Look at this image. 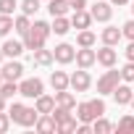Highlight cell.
Returning a JSON list of instances; mask_svg holds the SVG:
<instances>
[{"label": "cell", "mask_w": 134, "mask_h": 134, "mask_svg": "<svg viewBox=\"0 0 134 134\" xmlns=\"http://www.w3.org/2000/svg\"><path fill=\"white\" fill-rule=\"evenodd\" d=\"M90 105H92V113H95L97 118H100V116L105 113V103H103L100 97H97V100H90Z\"/></svg>", "instance_id": "35"}, {"label": "cell", "mask_w": 134, "mask_h": 134, "mask_svg": "<svg viewBox=\"0 0 134 134\" xmlns=\"http://www.w3.org/2000/svg\"><path fill=\"white\" fill-rule=\"evenodd\" d=\"M116 60H118V53L113 50V45H105V47L97 50V63H100V66H105V69H113Z\"/></svg>", "instance_id": "7"}, {"label": "cell", "mask_w": 134, "mask_h": 134, "mask_svg": "<svg viewBox=\"0 0 134 134\" xmlns=\"http://www.w3.org/2000/svg\"><path fill=\"white\" fill-rule=\"evenodd\" d=\"M69 116H71V108H63V105H55V108H53V118H55V124H58V121H66Z\"/></svg>", "instance_id": "31"}, {"label": "cell", "mask_w": 134, "mask_h": 134, "mask_svg": "<svg viewBox=\"0 0 134 134\" xmlns=\"http://www.w3.org/2000/svg\"><path fill=\"white\" fill-rule=\"evenodd\" d=\"M11 121L19 124V126H34L37 118H40V110L37 108H29V105H21V103H13L11 110H8Z\"/></svg>", "instance_id": "1"}, {"label": "cell", "mask_w": 134, "mask_h": 134, "mask_svg": "<svg viewBox=\"0 0 134 134\" xmlns=\"http://www.w3.org/2000/svg\"><path fill=\"white\" fill-rule=\"evenodd\" d=\"M3 58H5V53H3V47H0V63H3Z\"/></svg>", "instance_id": "43"}, {"label": "cell", "mask_w": 134, "mask_h": 134, "mask_svg": "<svg viewBox=\"0 0 134 134\" xmlns=\"http://www.w3.org/2000/svg\"><path fill=\"white\" fill-rule=\"evenodd\" d=\"M24 50H26L24 42H16V40H5V42H3V53H5V58H19Z\"/></svg>", "instance_id": "16"}, {"label": "cell", "mask_w": 134, "mask_h": 134, "mask_svg": "<svg viewBox=\"0 0 134 134\" xmlns=\"http://www.w3.org/2000/svg\"><path fill=\"white\" fill-rule=\"evenodd\" d=\"M116 131H118V134H129V131H134V116H124V118L116 124Z\"/></svg>", "instance_id": "26"}, {"label": "cell", "mask_w": 134, "mask_h": 134, "mask_svg": "<svg viewBox=\"0 0 134 134\" xmlns=\"http://www.w3.org/2000/svg\"><path fill=\"white\" fill-rule=\"evenodd\" d=\"M69 5H71V11H84L87 0H69Z\"/></svg>", "instance_id": "38"}, {"label": "cell", "mask_w": 134, "mask_h": 134, "mask_svg": "<svg viewBox=\"0 0 134 134\" xmlns=\"http://www.w3.org/2000/svg\"><path fill=\"white\" fill-rule=\"evenodd\" d=\"M40 3H42V0H24V3H21V13L34 16V13L40 11Z\"/></svg>", "instance_id": "30"}, {"label": "cell", "mask_w": 134, "mask_h": 134, "mask_svg": "<svg viewBox=\"0 0 134 134\" xmlns=\"http://www.w3.org/2000/svg\"><path fill=\"white\" fill-rule=\"evenodd\" d=\"M47 11L55 19V16H66L71 11V5H69V0H47Z\"/></svg>", "instance_id": "15"}, {"label": "cell", "mask_w": 134, "mask_h": 134, "mask_svg": "<svg viewBox=\"0 0 134 134\" xmlns=\"http://www.w3.org/2000/svg\"><path fill=\"white\" fill-rule=\"evenodd\" d=\"M0 95H3L5 100H11L13 95H19V84L16 82H3L0 84Z\"/></svg>", "instance_id": "28"}, {"label": "cell", "mask_w": 134, "mask_h": 134, "mask_svg": "<svg viewBox=\"0 0 134 134\" xmlns=\"http://www.w3.org/2000/svg\"><path fill=\"white\" fill-rule=\"evenodd\" d=\"M76 118L74 116H69V118H66V121H58V131L60 134H71V131H76Z\"/></svg>", "instance_id": "27"}, {"label": "cell", "mask_w": 134, "mask_h": 134, "mask_svg": "<svg viewBox=\"0 0 134 134\" xmlns=\"http://www.w3.org/2000/svg\"><path fill=\"white\" fill-rule=\"evenodd\" d=\"M113 100H116V105H131L134 90H131L129 84H118V87L113 90Z\"/></svg>", "instance_id": "9"}, {"label": "cell", "mask_w": 134, "mask_h": 134, "mask_svg": "<svg viewBox=\"0 0 134 134\" xmlns=\"http://www.w3.org/2000/svg\"><path fill=\"white\" fill-rule=\"evenodd\" d=\"M131 13H134V5H131Z\"/></svg>", "instance_id": "46"}, {"label": "cell", "mask_w": 134, "mask_h": 134, "mask_svg": "<svg viewBox=\"0 0 134 134\" xmlns=\"http://www.w3.org/2000/svg\"><path fill=\"white\" fill-rule=\"evenodd\" d=\"M45 40H47V37H45V34H40V32H37L34 26H32V29H29V32L24 34V47L34 53V50H40V47H45Z\"/></svg>", "instance_id": "6"}, {"label": "cell", "mask_w": 134, "mask_h": 134, "mask_svg": "<svg viewBox=\"0 0 134 134\" xmlns=\"http://www.w3.org/2000/svg\"><path fill=\"white\" fill-rule=\"evenodd\" d=\"M19 8V3L16 0H0V13H8V16H13V11Z\"/></svg>", "instance_id": "33"}, {"label": "cell", "mask_w": 134, "mask_h": 134, "mask_svg": "<svg viewBox=\"0 0 134 134\" xmlns=\"http://www.w3.org/2000/svg\"><path fill=\"white\" fill-rule=\"evenodd\" d=\"M92 19L95 21H110V16H113V8H110V3H103V0H97V3L92 5Z\"/></svg>", "instance_id": "11"}, {"label": "cell", "mask_w": 134, "mask_h": 134, "mask_svg": "<svg viewBox=\"0 0 134 134\" xmlns=\"http://www.w3.org/2000/svg\"><path fill=\"white\" fill-rule=\"evenodd\" d=\"M34 108L40 110V113H53V108H55V97H50V95H40L37 97V103H34Z\"/></svg>", "instance_id": "21"}, {"label": "cell", "mask_w": 134, "mask_h": 134, "mask_svg": "<svg viewBox=\"0 0 134 134\" xmlns=\"http://www.w3.org/2000/svg\"><path fill=\"white\" fill-rule=\"evenodd\" d=\"M95 42H97V37H95V32H90V29H82L79 37H76V45H79V47H92Z\"/></svg>", "instance_id": "24"}, {"label": "cell", "mask_w": 134, "mask_h": 134, "mask_svg": "<svg viewBox=\"0 0 134 134\" xmlns=\"http://www.w3.org/2000/svg\"><path fill=\"white\" fill-rule=\"evenodd\" d=\"M131 108H134V100H131Z\"/></svg>", "instance_id": "45"}, {"label": "cell", "mask_w": 134, "mask_h": 134, "mask_svg": "<svg viewBox=\"0 0 134 134\" xmlns=\"http://www.w3.org/2000/svg\"><path fill=\"white\" fill-rule=\"evenodd\" d=\"M8 129H11V116L3 110V113H0V134H5Z\"/></svg>", "instance_id": "36"}, {"label": "cell", "mask_w": 134, "mask_h": 134, "mask_svg": "<svg viewBox=\"0 0 134 134\" xmlns=\"http://www.w3.org/2000/svg\"><path fill=\"white\" fill-rule=\"evenodd\" d=\"M53 55H55V60H58V63H71V60L76 58V50H74L69 42H60V45L53 50Z\"/></svg>", "instance_id": "10"}, {"label": "cell", "mask_w": 134, "mask_h": 134, "mask_svg": "<svg viewBox=\"0 0 134 134\" xmlns=\"http://www.w3.org/2000/svg\"><path fill=\"white\" fill-rule=\"evenodd\" d=\"M121 79H124V82H131V84H134V60H129V63L124 66V69H121Z\"/></svg>", "instance_id": "32"}, {"label": "cell", "mask_w": 134, "mask_h": 134, "mask_svg": "<svg viewBox=\"0 0 134 134\" xmlns=\"http://www.w3.org/2000/svg\"><path fill=\"white\" fill-rule=\"evenodd\" d=\"M92 129H95V134H110L116 126H113L108 118H103V116H100V118H95V121H92Z\"/></svg>", "instance_id": "25"}, {"label": "cell", "mask_w": 134, "mask_h": 134, "mask_svg": "<svg viewBox=\"0 0 134 134\" xmlns=\"http://www.w3.org/2000/svg\"><path fill=\"white\" fill-rule=\"evenodd\" d=\"M121 37H124V32H121L118 26H105V29H103V42H105V45H118Z\"/></svg>", "instance_id": "19"}, {"label": "cell", "mask_w": 134, "mask_h": 134, "mask_svg": "<svg viewBox=\"0 0 134 134\" xmlns=\"http://www.w3.org/2000/svg\"><path fill=\"white\" fill-rule=\"evenodd\" d=\"M3 82H5V79H3V71H0V84H3Z\"/></svg>", "instance_id": "44"}, {"label": "cell", "mask_w": 134, "mask_h": 134, "mask_svg": "<svg viewBox=\"0 0 134 134\" xmlns=\"http://www.w3.org/2000/svg\"><path fill=\"white\" fill-rule=\"evenodd\" d=\"M76 66L79 69H90V66H95L97 63V50H92V47H82V50H76Z\"/></svg>", "instance_id": "5"}, {"label": "cell", "mask_w": 134, "mask_h": 134, "mask_svg": "<svg viewBox=\"0 0 134 134\" xmlns=\"http://www.w3.org/2000/svg\"><path fill=\"white\" fill-rule=\"evenodd\" d=\"M50 84H53L55 92H58V90H69V87H71V76L66 74V71H53V74H50Z\"/></svg>", "instance_id": "14"}, {"label": "cell", "mask_w": 134, "mask_h": 134, "mask_svg": "<svg viewBox=\"0 0 134 134\" xmlns=\"http://www.w3.org/2000/svg\"><path fill=\"white\" fill-rule=\"evenodd\" d=\"M92 13L90 11H74V16H71V26L74 29H90L92 26Z\"/></svg>", "instance_id": "13"}, {"label": "cell", "mask_w": 134, "mask_h": 134, "mask_svg": "<svg viewBox=\"0 0 134 134\" xmlns=\"http://www.w3.org/2000/svg\"><path fill=\"white\" fill-rule=\"evenodd\" d=\"M121 32H124V37H126V40H134V19H131V21H126V24L121 26Z\"/></svg>", "instance_id": "37"}, {"label": "cell", "mask_w": 134, "mask_h": 134, "mask_svg": "<svg viewBox=\"0 0 134 134\" xmlns=\"http://www.w3.org/2000/svg\"><path fill=\"white\" fill-rule=\"evenodd\" d=\"M45 92V84H42V79H24L21 84H19V95H24V97H29V100H37L40 95Z\"/></svg>", "instance_id": "3"}, {"label": "cell", "mask_w": 134, "mask_h": 134, "mask_svg": "<svg viewBox=\"0 0 134 134\" xmlns=\"http://www.w3.org/2000/svg\"><path fill=\"white\" fill-rule=\"evenodd\" d=\"M21 74H24V66H21L19 60H11V63L3 66V79H5V82H19Z\"/></svg>", "instance_id": "12"}, {"label": "cell", "mask_w": 134, "mask_h": 134, "mask_svg": "<svg viewBox=\"0 0 134 134\" xmlns=\"http://www.w3.org/2000/svg\"><path fill=\"white\" fill-rule=\"evenodd\" d=\"M13 29H16V32H19L21 37H24V34H26V32L32 29V21H29V16H26V13L16 16V19H13Z\"/></svg>", "instance_id": "23"}, {"label": "cell", "mask_w": 134, "mask_h": 134, "mask_svg": "<svg viewBox=\"0 0 134 134\" xmlns=\"http://www.w3.org/2000/svg\"><path fill=\"white\" fill-rule=\"evenodd\" d=\"M92 131H95V129H92L90 124H79V126H76V134H92Z\"/></svg>", "instance_id": "39"}, {"label": "cell", "mask_w": 134, "mask_h": 134, "mask_svg": "<svg viewBox=\"0 0 134 134\" xmlns=\"http://www.w3.org/2000/svg\"><path fill=\"white\" fill-rule=\"evenodd\" d=\"M32 26H34L40 34H45V37H50V32H53V24H47V21H34Z\"/></svg>", "instance_id": "34"}, {"label": "cell", "mask_w": 134, "mask_h": 134, "mask_svg": "<svg viewBox=\"0 0 134 134\" xmlns=\"http://www.w3.org/2000/svg\"><path fill=\"white\" fill-rule=\"evenodd\" d=\"M34 129H37L40 134H50V131H58V124H55L53 113H40V118H37Z\"/></svg>", "instance_id": "8"}, {"label": "cell", "mask_w": 134, "mask_h": 134, "mask_svg": "<svg viewBox=\"0 0 134 134\" xmlns=\"http://www.w3.org/2000/svg\"><path fill=\"white\" fill-rule=\"evenodd\" d=\"M55 105H63V108H76V97L69 92V90H58L55 92Z\"/></svg>", "instance_id": "18"}, {"label": "cell", "mask_w": 134, "mask_h": 134, "mask_svg": "<svg viewBox=\"0 0 134 134\" xmlns=\"http://www.w3.org/2000/svg\"><path fill=\"white\" fill-rule=\"evenodd\" d=\"M118 82H121V71H105L100 79H97V92L100 95H113V90L118 87Z\"/></svg>", "instance_id": "2"}, {"label": "cell", "mask_w": 134, "mask_h": 134, "mask_svg": "<svg viewBox=\"0 0 134 134\" xmlns=\"http://www.w3.org/2000/svg\"><path fill=\"white\" fill-rule=\"evenodd\" d=\"M11 29H13V16H8V13H0V37H5Z\"/></svg>", "instance_id": "29"}, {"label": "cell", "mask_w": 134, "mask_h": 134, "mask_svg": "<svg viewBox=\"0 0 134 134\" xmlns=\"http://www.w3.org/2000/svg\"><path fill=\"white\" fill-rule=\"evenodd\" d=\"M124 53H126V60H134V40H129V47Z\"/></svg>", "instance_id": "40"}, {"label": "cell", "mask_w": 134, "mask_h": 134, "mask_svg": "<svg viewBox=\"0 0 134 134\" xmlns=\"http://www.w3.org/2000/svg\"><path fill=\"white\" fill-rule=\"evenodd\" d=\"M5 103H8V100H5L3 95H0V113H3V110H5Z\"/></svg>", "instance_id": "42"}, {"label": "cell", "mask_w": 134, "mask_h": 134, "mask_svg": "<svg viewBox=\"0 0 134 134\" xmlns=\"http://www.w3.org/2000/svg\"><path fill=\"white\" fill-rule=\"evenodd\" d=\"M129 0H110V5H126Z\"/></svg>", "instance_id": "41"}, {"label": "cell", "mask_w": 134, "mask_h": 134, "mask_svg": "<svg viewBox=\"0 0 134 134\" xmlns=\"http://www.w3.org/2000/svg\"><path fill=\"white\" fill-rule=\"evenodd\" d=\"M76 118H79L82 124H92V121L97 118V116L92 113V105H90V100H87V103H79V105H76Z\"/></svg>", "instance_id": "17"}, {"label": "cell", "mask_w": 134, "mask_h": 134, "mask_svg": "<svg viewBox=\"0 0 134 134\" xmlns=\"http://www.w3.org/2000/svg\"><path fill=\"white\" fill-rule=\"evenodd\" d=\"M32 55H34L32 60H34L37 66H50V63L55 60V55H53V50H45V47H40V50H34Z\"/></svg>", "instance_id": "20"}, {"label": "cell", "mask_w": 134, "mask_h": 134, "mask_svg": "<svg viewBox=\"0 0 134 134\" xmlns=\"http://www.w3.org/2000/svg\"><path fill=\"white\" fill-rule=\"evenodd\" d=\"M90 87H92V76L87 74V69H79L71 74V90L74 92H87Z\"/></svg>", "instance_id": "4"}, {"label": "cell", "mask_w": 134, "mask_h": 134, "mask_svg": "<svg viewBox=\"0 0 134 134\" xmlns=\"http://www.w3.org/2000/svg\"><path fill=\"white\" fill-rule=\"evenodd\" d=\"M69 29H71V19H66V16H55V19H53V32H55V34L63 37Z\"/></svg>", "instance_id": "22"}]
</instances>
